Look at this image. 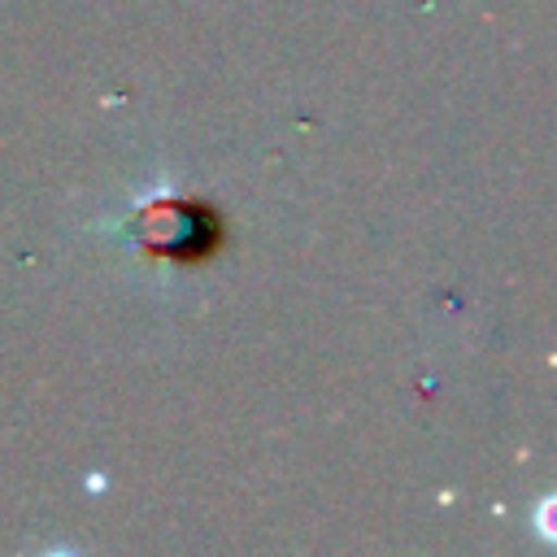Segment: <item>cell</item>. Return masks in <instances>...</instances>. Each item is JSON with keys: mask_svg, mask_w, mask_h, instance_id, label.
Masks as SVG:
<instances>
[{"mask_svg": "<svg viewBox=\"0 0 557 557\" xmlns=\"http://www.w3.org/2000/svg\"><path fill=\"white\" fill-rule=\"evenodd\" d=\"M148 226H144V248L148 252H165V257H183V244H196L191 235V213L183 205H148Z\"/></svg>", "mask_w": 557, "mask_h": 557, "instance_id": "obj_1", "label": "cell"}]
</instances>
